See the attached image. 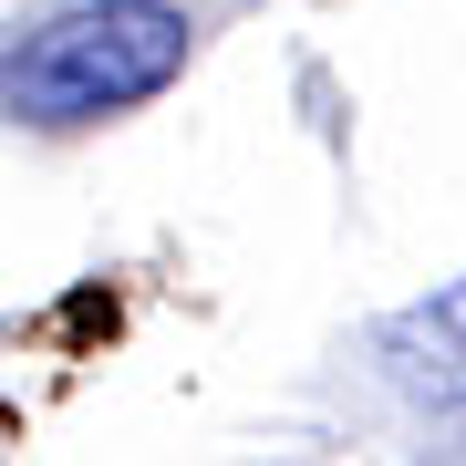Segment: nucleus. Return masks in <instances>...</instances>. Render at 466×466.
I'll use <instances>...</instances> for the list:
<instances>
[{
	"mask_svg": "<svg viewBox=\"0 0 466 466\" xmlns=\"http://www.w3.org/2000/svg\"><path fill=\"white\" fill-rule=\"evenodd\" d=\"M187 52H198V21L177 0H84L0 52V104L21 125H104L156 104L187 73Z\"/></svg>",
	"mask_w": 466,
	"mask_h": 466,
	"instance_id": "f257e3e1",
	"label": "nucleus"
},
{
	"mask_svg": "<svg viewBox=\"0 0 466 466\" xmlns=\"http://www.w3.org/2000/svg\"><path fill=\"white\" fill-rule=\"evenodd\" d=\"M383 363L415 404L466 415V280H446L435 300H415L404 321H383Z\"/></svg>",
	"mask_w": 466,
	"mask_h": 466,
	"instance_id": "f03ea898",
	"label": "nucleus"
}]
</instances>
